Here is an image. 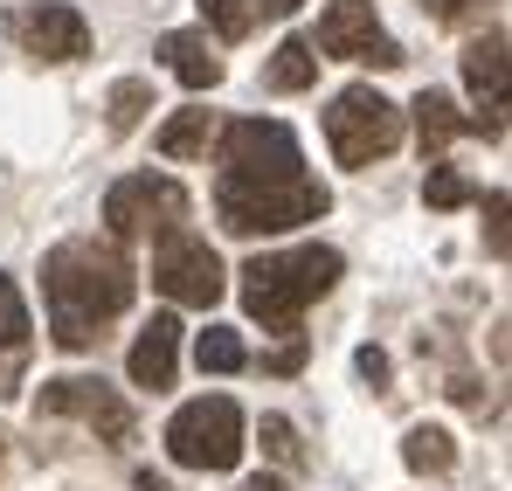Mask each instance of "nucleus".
Instances as JSON below:
<instances>
[{
	"instance_id": "nucleus-3",
	"label": "nucleus",
	"mask_w": 512,
	"mask_h": 491,
	"mask_svg": "<svg viewBox=\"0 0 512 491\" xmlns=\"http://www.w3.org/2000/svg\"><path fill=\"white\" fill-rule=\"evenodd\" d=\"M333 208V194L312 173L291 180H215V222L229 236H284L298 222H319Z\"/></svg>"
},
{
	"instance_id": "nucleus-31",
	"label": "nucleus",
	"mask_w": 512,
	"mask_h": 491,
	"mask_svg": "<svg viewBox=\"0 0 512 491\" xmlns=\"http://www.w3.org/2000/svg\"><path fill=\"white\" fill-rule=\"evenodd\" d=\"M132 491H167V478H153V471H139V478H132Z\"/></svg>"
},
{
	"instance_id": "nucleus-30",
	"label": "nucleus",
	"mask_w": 512,
	"mask_h": 491,
	"mask_svg": "<svg viewBox=\"0 0 512 491\" xmlns=\"http://www.w3.org/2000/svg\"><path fill=\"white\" fill-rule=\"evenodd\" d=\"M243 491H291L284 478H243Z\"/></svg>"
},
{
	"instance_id": "nucleus-17",
	"label": "nucleus",
	"mask_w": 512,
	"mask_h": 491,
	"mask_svg": "<svg viewBox=\"0 0 512 491\" xmlns=\"http://www.w3.org/2000/svg\"><path fill=\"white\" fill-rule=\"evenodd\" d=\"M409 111H416V139H423V153H443L457 132H471V118H457V104H450L443 90H423Z\"/></svg>"
},
{
	"instance_id": "nucleus-12",
	"label": "nucleus",
	"mask_w": 512,
	"mask_h": 491,
	"mask_svg": "<svg viewBox=\"0 0 512 491\" xmlns=\"http://www.w3.org/2000/svg\"><path fill=\"white\" fill-rule=\"evenodd\" d=\"M464 83H471V97H478L471 132L506 139V28H492V35H478V42L464 49Z\"/></svg>"
},
{
	"instance_id": "nucleus-28",
	"label": "nucleus",
	"mask_w": 512,
	"mask_h": 491,
	"mask_svg": "<svg viewBox=\"0 0 512 491\" xmlns=\"http://www.w3.org/2000/svg\"><path fill=\"white\" fill-rule=\"evenodd\" d=\"M429 14H436V21H457V14H464V7H471V0H423Z\"/></svg>"
},
{
	"instance_id": "nucleus-7",
	"label": "nucleus",
	"mask_w": 512,
	"mask_h": 491,
	"mask_svg": "<svg viewBox=\"0 0 512 491\" xmlns=\"http://www.w3.org/2000/svg\"><path fill=\"white\" fill-rule=\"evenodd\" d=\"M187 222V194L173 187L167 173H132L104 194V229L111 243H132V236H167Z\"/></svg>"
},
{
	"instance_id": "nucleus-22",
	"label": "nucleus",
	"mask_w": 512,
	"mask_h": 491,
	"mask_svg": "<svg viewBox=\"0 0 512 491\" xmlns=\"http://www.w3.org/2000/svg\"><path fill=\"white\" fill-rule=\"evenodd\" d=\"M28 305H21V291H14V277H0V353H14V346H28Z\"/></svg>"
},
{
	"instance_id": "nucleus-20",
	"label": "nucleus",
	"mask_w": 512,
	"mask_h": 491,
	"mask_svg": "<svg viewBox=\"0 0 512 491\" xmlns=\"http://www.w3.org/2000/svg\"><path fill=\"white\" fill-rule=\"evenodd\" d=\"M146 111H153V83L146 77H118L111 83V132H132Z\"/></svg>"
},
{
	"instance_id": "nucleus-19",
	"label": "nucleus",
	"mask_w": 512,
	"mask_h": 491,
	"mask_svg": "<svg viewBox=\"0 0 512 491\" xmlns=\"http://www.w3.org/2000/svg\"><path fill=\"white\" fill-rule=\"evenodd\" d=\"M208 111H173L167 125H160V153L167 160H194V153H208Z\"/></svg>"
},
{
	"instance_id": "nucleus-11",
	"label": "nucleus",
	"mask_w": 512,
	"mask_h": 491,
	"mask_svg": "<svg viewBox=\"0 0 512 491\" xmlns=\"http://www.w3.org/2000/svg\"><path fill=\"white\" fill-rule=\"evenodd\" d=\"M14 35H21L28 56H42V63H84L90 56V21L70 0H35V7L14 21Z\"/></svg>"
},
{
	"instance_id": "nucleus-16",
	"label": "nucleus",
	"mask_w": 512,
	"mask_h": 491,
	"mask_svg": "<svg viewBox=\"0 0 512 491\" xmlns=\"http://www.w3.org/2000/svg\"><path fill=\"white\" fill-rule=\"evenodd\" d=\"M402 464H409L416 478H450V471H457V443H450V429L416 422V429L402 436Z\"/></svg>"
},
{
	"instance_id": "nucleus-14",
	"label": "nucleus",
	"mask_w": 512,
	"mask_h": 491,
	"mask_svg": "<svg viewBox=\"0 0 512 491\" xmlns=\"http://www.w3.org/2000/svg\"><path fill=\"white\" fill-rule=\"evenodd\" d=\"M160 56H167V70L187 83V90H215V83H222V56H215L208 35H194V28L160 35Z\"/></svg>"
},
{
	"instance_id": "nucleus-13",
	"label": "nucleus",
	"mask_w": 512,
	"mask_h": 491,
	"mask_svg": "<svg viewBox=\"0 0 512 491\" xmlns=\"http://www.w3.org/2000/svg\"><path fill=\"white\" fill-rule=\"evenodd\" d=\"M125 374H132L139 388H153V395L173 388V374H180V319H173V312L146 319V332H139L132 353H125Z\"/></svg>"
},
{
	"instance_id": "nucleus-23",
	"label": "nucleus",
	"mask_w": 512,
	"mask_h": 491,
	"mask_svg": "<svg viewBox=\"0 0 512 491\" xmlns=\"http://www.w3.org/2000/svg\"><path fill=\"white\" fill-rule=\"evenodd\" d=\"M423 201H429V208H464V201H471V180H464L457 166H429Z\"/></svg>"
},
{
	"instance_id": "nucleus-26",
	"label": "nucleus",
	"mask_w": 512,
	"mask_h": 491,
	"mask_svg": "<svg viewBox=\"0 0 512 491\" xmlns=\"http://www.w3.org/2000/svg\"><path fill=\"white\" fill-rule=\"evenodd\" d=\"M485 243H492V256H506V194L499 187L485 194Z\"/></svg>"
},
{
	"instance_id": "nucleus-21",
	"label": "nucleus",
	"mask_w": 512,
	"mask_h": 491,
	"mask_svg": "<svg viewBox=\"0 0 512 491\" xmlns=\"http://www.w3.org/2000/svg\"><path fill=\"white\" fill-rule=\"evenodd\" d=\"M194 7H201V21H208L222 42H243L256 28V0H194Z\"/></svg>"
},
{
	"instance_id": "nucleus-9",
	"label": "nucleus",
	"mask_w": 512,
	"mask_h": 491,
	"mask_svg": "<svg viewBox=\"0 0 512 491\" xmlns=\"http://www.w3.org/2000/svg\"><path fill=\"white\" fill-rule=\"evenodd\" d=\"M153 284L167 291L173 305H201V312H208V305L222 298V284H229V277H222V256L201 243V236L167 229L160 249H153Z\"/></svg>"
},
{
	"instance_id": "nucleus-8",
	"label": "nucleus",
	"mask_w": 512,
	"mask_h": 491,
	"mask_svg": "<svg viewBox=\"0 0 512 491\" xmlns=\"http://www.w3.org/2000/svg\"><path fill=\"white\" fill-rule=\"evenodd\" d=\"M312 49H319V63H326V56H333V63H374V70H402V63H409L402 42L374 21V0H333V7L319 14Z\"/></svg>"
},
{
	"instance_id": "nucleus-5",
	"label": "nucleus",
	"mask_w": 512,
	"mask_h": 491,
	"mask_svg": "<svg viewBox=\"0 0 512 491\" xmlns=\"http://www.w3.org/2000/svg\"><path fill=\"white\" fill-rule=\"evenodd\" d=\"M167 457L180 471H236L243 464V409L229 395H201L167 422Z\"/></svg>"
},
{
	"instance_id": "nucleus-4",
	"label": "nucleus",
	"mask_w": 512,
	"mask_h": 491,
	"mask_svg": "<svg viewBox=\"0 0 512 491\" xmlns=\"http://www.w3.org/2000/svg\"><path fill=\"white\" fill-rule=\"evenodd\" d=\"M326 146L340 166H374L402 146V111L374 90V83H346L326 104Z\"/></svg>"
},
{
	"instance_id": "nucleus-2",
	"label": "nucleus",
	"mask_w": 512,
	"mask_h": 491,
	"mask_svg": "<svg viewBox=\"0 0 512 491\" xmlns=\"http://www.w3.org/2000/svg\"><path fill=\"white\" fill-rule=\"evenodd\" d=\"M340 270H346V256L326 249V243L250 256V263H243V312L263 319L270 332H298L305 305H319V298L340 284Z\"/></svg>"
},
{
	"instance_id": "nucleus-24",
	"label": "nucleus",
	"mask_w": 512,
	"mask_h": 491,
	"mask_svg": "<svg viewBox=\"0 0 512 491\" xmlns=\"http://www.w3.org/2000/svg\"><path fill=\"white\" fill-rule=\"evenodd\" d=\"M263 450L277 457V464H298L305 450H298V429L284 422V415H263Z\"/></svg>"
},
{
	"instance_id": "nucleus-27",
	"label": "nucleus",
	"mask_w": 512,
	"mask_h": 491,
	"mask_svg": "<svg viewBox=\"0 0 512 491\" xmlns=\"http://www.w3.org/2000/svg\"><path fill=\"white\" fill-rule=\"evenodd\" d=\"M263 367H270V374H298V367H305V339L291 332V339H284L277 353H263Z\"/></svg>"
},
{
	"instance_id": "nucleus-25",
	"label": "nucleus",
	"mask_w": 512,
	"mask_h": 491,
	"mask_svg": "<svg viewBox=\"0 0 512 491\" xmlns=\"http://www.w3.org/2000/svg\"><path fill=\"white\" fill-rule=\"evenodd\" d=\"M353 367H360V381H374V388H388V381H395V360H388L381 346H360V353H353Z\"/></svg>"
},
{
	"instance_id": "nucleus-15",
	"label": "nucleus",
	"mask_w": 512,
	"mask_h": 491,
	"mask_svg": "<svg viewBox=\"0 0 512 491\" xmlns=\"http://www.w3.org/2000/svg\"><path fill=\"white\" fill-rule=\"evenodd\" d=\"M263 83H270L277 97H298V90H312V83H319V49H312L305 35H284V42L270 49V63H263Z\"/></svg>"
},
{
	"instance_id": "nucleus-1",
	"label": "nucleus",
	"mask_w": 512,
	"mask_h": 491,
	"mask_svg": "<svg viewBox=\"0 0 512 491\" xmlns=\"http://www.w3.org/2000/svg\"><path fill=\"white\" fill-rule=\"evenodd\" d=\"M139 291V270L118 243H97V236H77V243H56L42 256V298H49V339L63 353H84L97 326H111Z\"/></svg>"
},
{
	"instance_id": "nucleus-10",
	"label": "nucleus",
	"mask_w": 512,
	"mask_h": 491,
	"mask_svg": "<svg viewBox=\"0 0 512 491\" xmlns=\"http://www.w3.org/2000/svg\"><path fill=\"white\" fill-rule=\"evenodd\" d=\"M35 409H42V415H77V422H90V429L104 436V443H125V436H132V402H125L111 381H97V374L42 381Z\"/></svg>"
},
{
	"instance_id": "nucleus-29",
	"label": "nucleus",
	"mask_w": 512,
	"mask_h": 491,
	"mask_svg": "<svg viewBox=\"0 0 512 491\" xmlns=\"http://www.w3.org/2000/svg\"><path fill=\"white\" fill-rule=\"evenodd\" d=\"M298 7H305V0H263V14H277V21H284V14H298Z\"/></svg>"
},
{
	"instance_id": "nucleus-18",
	"label": "nucleus",
	"mask_w": 512,
	"mask_h": 491,
	"mask_svg": "<svg viewBox=\"0 0 512 491\" xmlns=\"http://www.w3.org/2000/svg\"><path fill=\"white\" fill-rule=\"evenodd\" d=\"M194 360H201V374H243L250 367V346H243L236 326H208L194 339Z\"/></svg>"
},
{
	"instance_id": "nucleus-6",
	"label": "nucleus",
	"mask_w": 512,
	"mask_h": 491,
	"mask_svg": "<svg viewBox=\"0 0 512 491\" xmlns=\"http://www.w3.org/2000/svg\"><path fill=\"white\" fill-rule=\"evenodd\" d=\"M291 173H305V153L284 118H236L222 132V180H291Z\"/></svg>"
}]
</instances>
